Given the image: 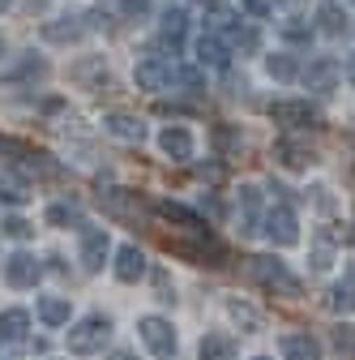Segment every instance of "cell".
<instances>
[{"label":"cell","instance_id":"obj_1","mask_svg":"<svg viewBox=\"0 0 355 360\" xmlns=\"http://www.w3.org/2000/svg\"><path fill=\"white\" fill-rule=\"evenodd\" d=\"M248 279H257L265 292H274V296H287V300L304 296V283L291 275V270H287L279 257H248Z\"/></svg>","mask_w":355,"mask_h":360},{"label":"cell","instance_id":"obj_2","mask_svg":"<svg viewBox=\"0 0 355 360\" xmlns=\"http://www.w3.org/2000/svg\"><path fill=\"white\" fill-rule=\"evenodd\" d=\"M107 339H112V318L107 313H91V318H81L69 330V352L73 356H95V352H103Z\"/></svg>","mask_w":355,"mask_h":360},{"label":"cell","instance_id":"obj_3","mask_svg":"<svg viewBox=\"0 0 355 360\" xmlns=\"http://www.w3.org/2000/svg\"><path fill=\"white\" fill-rule=\"evenodd\" d=\"M270 245H279V249H291V245H300V223H295V210L291 206H274V210H265V219H261V228H257Z\"/></svg>","mask_w":355,"mask_h":360},{"label":"cell","instance_id":"obj_4","mask_svg":"<svg viewBox=\"0 0 355 360\" xmlns=\"http://www.w3.org/2000/svg\"><path fill=\"white\" fill-rule=\"evenodd\" d=\"M167 249L175 257H189L193 266H227V249L218 245L210 232H197V240H171Z\"/></svg>","mask_w":355,"mask_h":360},{"label":"cell","instance_id":"obj_5","mask_svg":"<svg viewBox=\"0 0 355 360\" xmlns=\"http://www.w3.org/2000/svg\"><path fill=\"white\" fill-rule=\"evenodd\" d=\"M138 335H142V343H146L159 360H171L175 347H180V339H175V330H171L167 318H142V322H138Z\"/></svg>","mask_w":355,"mask_h":360},{"label":"cell","instance_id":"obj_6","mask_svg":"<svg viewBox=\"0 0 355 360\" xmlns=\"http://www.w3.org/2000/svg\"><path fill=\"white\" fill-rule=\"evenodd\" d=\"M133 82H138V90L159 95V90H167V86L175 82V69H171L163 56H142L138 65H133Z\"/></svg>","mask_w":355,"mask_h":360},{"label":"cell","instance_id":"obj_7","mask_svg":"<svg viewBox=\"0 0 355 360\" xmlns=\"http://www.w3.org/2000/svg\"><path fill=\"white\" fill-rule=\"evenodd\" d=\"M270 116H274V124H287V129H313V124H321V112L308 99H279L270 108Z\"/></svg>","mask_w":355,"mask_h":360},{"label":"cell","instance_id":"obj_8","mask_svg":"<svg viewBox=\"0 0 355 360\" xmlns=\"http://www.w3.org/2000/svg\"><path fill=\"white\" fill-rule=\"evenodd\" d=\"M99 206H103L112 219H120V223H142V214H146V206L138 202V193H128V189H107V193H99Z\"/></svg>","mask_w":355,"mask_h":360},{"label":"cell","instance_id":"obj_9","mask_svg":"<svg viewBox=\"0 0 355 360\" xmlns=\"http://www.w3.org/2000/svg\"><path fill=\"white\" fill-rule=\"evenodd\" d=\"M81 266L86 270H91V275H95V270H103V262L112 257V236L103 232V228H86L81 232Z\"/></svg>","mask_w":355,"mask_h":360},{"label":"cell","instance_id":"obj_10","mask_svg":"<svg viewBox=\"0 0 355 360\" xmlns=\"http://www.w3.org/2000/svg\"><path fill=\"white\" fill-rule=\"evenodd\" d=\"M300 77H304L308 90H321V95H330V90L338 86V77H342V65H338L334 56H317V60H308V69H304Z\"/></svg>","mask_w":355,"mask_h":360},{"label":"cell","instance_id":"obj_11","mask_svg":"<svg viewBox=\"0 0 355 360\" xmlns=\"http://www.w3.org/2000/svg\"><path fill=\"white\" fill-rule=\"evenodd\" d=\"M39 275H43V266L34 262V253L18 249L13 257H5V283H9V288H34Z\"/></svg>","mask_w":355,"mask_h":360},{"label":"cell","instance_id":"obj_12","mask_svg":"<svg viewBox=\"0 0 355 360\" xmlns=\"http://www.w3.org/2000/svg\"><path fill=\"white\" fill-rule=\"evenodd\" d=\"M159 150H163L167 159H175V163H189L193 150H197V142H193V133H189L185 124H167V129L159 133Z\"/></svg>","mask_w":355,"mask_h":360},{"label":"cell","instance_id":"obj_13","mask_svg":"<svg viewBox=\"0 0 355 360\" xmlns=\"http://www.w3.org/2000/svg\"><path fill=\"white\" fill-rule=\"evenodd\" d=\"M279 347H283V360H321V343L308 330H287Z\"/></svg>","mask_w":355,"mask_h":360},{"label":"cell","instance_id":"obj_14","mask_svg":"<svg viewBox=\"0 0 355 360\" xmlns=\"http://www.w3.org/2000/svg\"><path fill=\"white\" fill-rule=\"evenodd\" d=\"M185 34H189V13L185 9H167L163 22H159V43L171 52H180L185 48Z\"/></svg>","mask_w":355,"mask_h":360},{"label":"cell","instance_id":"obj_15","mask_svg":"<svg viewBox=\"0 0 355 360\" xmlns=\"http://www.w3.org/2000/svg\"><path fill=\"white\" fill-rule=\"evenodd\" d=\"M197 60L210 65V69H227V65H232V48H227L223 39H218V30L197 34Z\"/></svg>","mask_w":355,"mask_h":360},{"label":"cell","instance_id":"obj_16","mask_svg":"<svg viewBox=\"0 0 355 360\" xmlns=\"http://www.w3.org/2000/svg\"><path fill=\"white\" fill-rule=\"evenodd\" d=\"M103 129L112 133V138H120V142H146V124L138 120V116H128V112H112L107 120H103Z\"/></svg>","mask_w":355,"mask_h":360},{"label":"cell","instance_id":"obj_17","mask_svg":"<svg viewBox=\"0 0 355 360\" xmlns=\"http://www.w3.org/2000/svg\"><path fill=\"white\" fill-rule=\"evenodd\" d=\"M86 30V18H52V22H43V39L48 43H77Z\"/></svg>","mask_w":355,"mask_h":360},{"label":"cell","instance_id":"obj_18","mask_svg":"<svg viewBox=\"0 0 355 360\" xmlns=\"http://www.w3.org/2000/svg\"><path fill=\"white\" fill-rule=\"evenodd\" d=\"M146 275V253L138 249V245H124L120 253H116V279L120 283H138Z\"/></svg>","mask_w":355,"mask_h":360},{"label":"cell","instance_id":"obj_19","mask_svg":"<svg viewBox=\"0 0 355 360\" xmlns=\"http://www.w3.org/2000/svg\"><path fill=\"white\" fill-rule=\"evenodd\" d=\"M154 210H159L167 223H180V228H185V232H193V236H197V232H206L201 214H197V210H189V206H180V202H167V198H163V202H154Z\"/></svg>","mask_w":355,"mask_h":360},{"label":"cell","instance_id":"obj_20","mask_svg":"<svg viewBox=\"0 0 355 360\" xmlns=\"http://www.w3.org/2000/svg\"><path fill=\"white\" fill-rule=\"evenodd\" d=\"M274 159H279L283 167H291V172H304V167L313 163L317 155L308 150L304 142H291V138H283V142H274Z\"/></svg>","mask_w":355,"mask_h":360},{"label":"cell","instance_id":"obj_21","mask_svg":"<svg viewBox=\"0 0 355 360\" xmlns=\"http://www.w3.org/2000/svg\"><path fill=\"white\" fill-rule=\"evenodd\" d=\"M197 360H236V339L232 335H206L197 343Z\"/></svg>","mask_w":355,"mask_h":360},{"label":"cell","instance_id":"obj_22","mask_svg":"<svg viewBox=\"0 0 355 360\" xmlns=\"http://www.w3.org/2000/svg\"><path fill=\"white\" fill-rule=\"evenodd\" d=\"M26 330H30V313L26 309H5L0 313V339L5 343H18Z\"/></svg>","mask_w":355,"mask_h":360},{"label":"cell","instance_id":"obj_23","mask_svg":"<svg viewBox=\"0 0 355 360\" xmlns=\"http://www.w3.org/2000/svg\"><path fill=\"white\" fill-rule=\"evenodd\" d=\"M69 313H73V304L65 296H43L39 300V318L48 326H69Z\"/></svg>","mask_w":355,"mask_h":360},{"label":"cell","instance_id":"obj_24","mask_svg":"<svg viewBox=\"0 0 355 360\" xmlns=\"http://www.w3.org/2000/svg\"><path fill=\"white\" fill-rule=\"evenodd\" d=\"M30 193H34V189L26 185L22 176H9V172L0 176V202H5V206H26V202H30Z\"/></svg>","mask_w":355,"mask_h":360},{"label":"cell","instance_id":"obj_25","mask_svg":"<svg viewBox=\"0 0 355 360\" xmlns=\"http://www.w3.org/2000/svg\"><path fill=\"white\" fill-rule=\"evenodd\" d=\"M265 73H270L274 82H295L300 77V60L291 52H274V56H265Z\"/></svg>","mask_w":355,"mask_h":360},{"label":"cell","instance_id":"obj_26","mask_svg":"<svg viewBox=\"0 0 355 360\" xmlns=\"http://www.w3.org/2000/svg\"><path fill=\"white\" fill-rule=\"evenodd\" d=\"M232 48L240 52V56H257L261 52V30L257 26H232Z\"/></svg>","mask_w":355,"mask_h":360},{"label":"cell","instance_id":"obj_27","mask_svg":"<svg viewBox=\"0 0 355 360\" xmlns=\"http://www.w3.org/2000/svg\"><path fill=\"white\" fill-rule=\"evenodd\" d=\"M227 313H232V322H236V326H244L248 335H257V330H261V313H257L253 304H244V300H227Z\"/></svg>","mask_w":355,"mask_h":360},{"label":"cell","instance_id":"obj_28","mask_svg":"<svg viewBox=\"0 0 355 360\" xmlns=\"http://www.w3.org/2000/svg\"><path fill=\"white\" fill-rule=\"evenodd\" d=\"M48 223L52 228H81V210L73 202H56V206H48Z\"/></svg>","mask_w":355,"mask_h":360},{"label":"cell","instance_id":"obj_29","mask_svg":"<svg viewBox=\"0 0 355 360\" xmlns=\"http://www.w3.org/2000/svg\"><path fill=\"white\" fill-rule=\"evenodd\" d=\"M330 309H334V313H355V279L330 288Z\"/></svg>","mask_w":355,"mask_h":360},{"label":"cell","instance_id":"obj_30","mask_svg":"<svg viewBox=\"0 0 355 360\" xmlns=\"http://www.w3.org/2000/svg\"><path fill=\"white\" fill-rule=\"evenodd\" d=\"M317 26H321L326 34H342V30H347V13H342L338 5H321V9H317Z\"/></svg>","mask_w":355,"mask_h":360},{"label":"cell","instance_id":"obj_31","mask_svg":"<svg viewBox=\"0 0 355 360\" xmlns=\"http://www.w3.org/2000/svg\"><path fill=\"white\" fill-rule=\"evenodd\" d=\"M334 347H338V356H351V360H355V326H351V322H342V326L334 330Z\"/></svg>","mask_w":355,"mask_h":360},{"label":"cell","instance_id":"obj_32","mask_svg":"<svg viewBox=\"0 0 355 360\" xmlns=\"http://www.w3.org/2000/svg\"><path fill=\"white\" fill-rule=\"evenodd\" d=\"M0 232H5L9 240H30V236H34V228H30L26 219H18V214H13V219H5V223H0Z\"/></svg>","mask_w":355,"mask_h":360},{"label":"cell","instance_id":"obj_33","mask_svg":"<svg viewBox=\"0 0 355 360\" xmlns=\"http://www.w3.org/2000/svg\"><path fill=\"white\" fill-rule=\"evenodd\" d=\"M279 30H283V39H291V43H308V39H313V26H304L300 18H287Z\"/></svg>","mask_w":355,"mask_h":360},{"label":"cell","instance_id":"obj_34","mask_svg":"<svg viewBox=\"0 0 355 360\" xmlns=\"http://www.w3.org/2000/svg\"><path fill=\"white\" fill-rule=\"evenodd\" d=\"M274 5H279V0H244V9H248L253 18H270Z\"/></svg>","mask_w":355,"mask_h":360},{"label":"cell","instance_id":"obj_35","mask_svg":"<svg viewBox=\"0 0 355 360\" xmlns=\"http://www.w3.org/2000/svg\"><path fill=\"white\" fill-rule=\"evenodd\" d=\"M330 262H334V249H330V245H321V249L313 253V270H330Z\"/></svg>","mask_w":355,"mask_h":360},{"label":"cell","instance_id":"obj_36","mask_svg":"<svg viewBox=\"0 0 355 360\" xmlns=\"http://www.w3.org/2000/svg\"><path fill=\"white\" fill-rule=\"evenodd\" d=\"M197 172H201V180H223V176H227V172H223V163H210V167L201 163Z\"/></svg>","mask_w":355,"mask_h":360},{"label":"cell","instance_id":"obj_37","mask_svg":"<svg viewBox=\"0 0 355 360\" xmlns=\"http://www.w3.org/2000/svg\"><path fill=\"white\" fill-rule=\"evenodd\" d=\"M154 288H159V300H175L171 288H167V275H163V270H154Z\"/></svg>","mask_w":355,"mask_h":360},{"label":"cell","instance_id":"obj_38","mask_svg":"<svg viewBox=\"0 0 355 360\" xmlns=\"http://www.w3.org/2000/svg\"><path fill=\"white\" fill-rule=\"evenodd\" d=\"M342 73H347V82L355 86V56H347V60H342Z\"/></svg>","mask_w":355,"mask_h":360},{"label":"cell","instance_id":"obj_39","mask_svg":"<svg viewBox=\"0 0 355 360\" xmlns=\"http://www.w3.org/2000/svg\"><path fill=\"white\" fill-rule=\"evenodd\" d=\"M124 9L128 13H146V0H124Z\"/></svg>","mask_w":355,"mask_h":360},{"label":"cell","instance_id":"obj_40","mask_svg":"<svg viewBox=\"0 0 355 360\" xmlns=\"http://www.w3.org/2000/svg\"><path fill=\"white\" fill-rule=\"evenodd\" d=\"M107 360H138V356H133V352H112Z\"/></svg>","mask_w":355,"mask_h":360},{"label":"cell","instance_id":"obj_41","mask_svg":"<svg viewBox=\"0 0 355 360\" xmlns=\"http://www.w3.org/2000/svg\"><path fill=\"white\" fill-rule=\"evenodd\" d=\"M9 5H13V0H0V13H5V9H9Z\"/></svg>","mask_w":355,"mask_h":360},{"label":"cell","instance_id":"obj_42","mask_svg":"<svg viewBox=\"0 0 355 360\" xmlns=\"http://www.w3.org/2000/svg\"><path fill=\"white\" fill-rule=\"evenodd\" d=\"M197 5H218V0H197Z\"/></svg>","mask_w":355,"mask_h":360},{"label":"cell","instance_id":"obj_43","mask_svg":"<svg viewBox=\"0 0 355 360\" xmlns=\"http://www.w3.org/2000/svg\"><path fill=\"white\" fill-rule=\"evenodd\" d=\"M253 360H270V356H253Z\"/></svg>","mask_w":355,"mask_h":360},{"label":"cell","instance_id":"obj_44","mask_svg":"<svg viewBox=\"0 0 355 360\" xmlns=\"http://www.w3.org/2000/svg\"><path fill=\"white\" fill-rule=\"evenodd\" d=\"M351 279H355V266H351Z\"/></svg>","mask_w":355,"mask_h":360}]
</instances>
